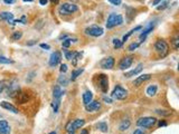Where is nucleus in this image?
<instances>
[{
	"label": "nucleus",
	"instance_id": "nucleus-1",
	"mask_svg": "<svg viewBox=\"0 0 179 134\" xmlns=\"http://www.w3.org/2000/svg\"><path fill=\"white\" fill-rule=\"evenodd\" d=\"M155 51L158 53V55L160 57L167 56L169 53L168 44L163 40V39H158V40L155 42Z\"/></svg>",
	"mask_w": 179,
	"mask_h": 134
},
{
	"label": "nucleus",
	"instance_id": "nucleus-2",
	"mask_svg": "<svg viewBox=\"0 0 179 134\" xmlns=\"http://www.w3.org/2000/svg\"><path fill=\"white\" fill-rule=\"evenodd\" d=\"M6 92H7V96L9 97H16L17 94L20 92V86L19 83L17 82V79H12L9 84L6 86Z\"/></svg>",
	"mask_w": 179,
	"mask_h": 134
},
{
	"label": "nucleus",
	"instance_id": "nucleus-3",
	"mask_svg": "<svg viewBox=\"0 0 179 134\" xmlns=\"http://www.w3.org/2000/svg\"><path fill=\"white\" fill-rule=\"evenodd\" d=\"M123 24V17L121 15H116V13H111L107 18L106 21V28L107 29H111L116 26H120Z\"/></svg>",
	"mask_w": 179,
	"mask_h": 134
},
{
	"label": "nucleus",
	"instance_id": "nucleus-4",
	"mask_svg": "<svg viewBox=\"0 0 179 134\" xmlns=\"http://www.w3.org/2000/svg\"><path fill=\"white\" fill-rule=\"evenodd\" d=\"M156 123H157V119H156V117L146 116V117H141V119H139L138 122H137V125L139 126V127L149 129V127H152Z\"/></svg>",
	"mask_w": 179,
	"mask_h": 134
},
{
	"label": "nucleus",
	"instance_id": "nucleus-5",
	"mask_svg": "<svg viewBox=\"0 0 179 134\" xmlns=\"http://www.w3.org/2000/svg\"><path fill=\"white\" fill-rule=\"evenodd\" d=\"M84 124H85L84 120H80V119L74 120V121H70L68 123L66 124V131L70 134H74L77 129H81Z\"/></svg>",
	"mask_w": 179,
	"mask_h": 134
},
{
	"label": "nucleus",
	"instance_id": "nucleus-6",
	"mask_svg": "<svg viewBox=\"0 0 179 134\" xmlns=\"http://www.w3.org/2000/svg\"><path fill=\"white\" fill-rule=\"evenodd\" d=\"M77 10H78V7H77L76 5H74V3H68V2L61 5V7H59V9H58L59 13H61V15H65V16L72 15V13L76 12Z\"/></svg>",
	"mask_w": 179,
	"mask_h": 134
},
{
	"label": "nucleus",
	"instance_id": "nucleus-7",
	"mask_svg": "<svg viewBox=\"0 0 179 134\" xmlns=\"http://www.w3.org/2000/svg\"><path fill=\"white\" fill-rule=\"evenodd\" d=\"M112 97L116 100H124L128 96V91L126 88H123L121 85H116V87L112 91Z\"/></svg>",
	"mask_w": 179,
	"mask_h": 134
},
{
	"label": "nucleus",
	"instance_id": "nucleus-8",
	"mask_svg": "<svg viewBox=\"0 0 179 134\" xmlns=\"http://www.w3.org/2000/svg\"><path fill=\"white\" fill-rule=\"evenodd\" d=\"M103 28L102 27H99V26H90L85 29V34L88 35V36H92V37H100L103 35Z\"/></svg>",
	"mask_w": 179,
	"mask_h": 134
},
{
	"label": "nucleus",
	"instance_id": "nucleus-9",
	"mask_svg": "<svg viewBox=\"0 0 179 134\" xmlns=\"http://www.w3.org/2000/svg\"><path fill=\"white\" fill-rule=\"evenodd\" d=\"M99 88L103 93H106L107 90H109V78L104 74L99 75Z\"/></svg>",
	"mask_w": 179,
	"mask_h": 134
},
{
	"label": "nucleus",
	"instance_id": "nucleus-10",
	"mask_svg": "<svg viewBox=\"0 0 179 134\" xmlns=\"http://www.w3.org/2000/svg\"><path fill=\"white\" fill-rule=\"evenodd\" d=\"M114 63H116L114 62V58L111 57V56H109V57L103 58V59L100 62V66H101L102 68H104V69H111V68H113Z\"/></svg>",
	"mask_w": 179,
	"mask_h": 134
},
{
	"label": "nucleus",
	"instance_id": "nucleus-11",
	"mask_svg": "<svg viewBox=\"0 0 179 134\" xmlns=\"http://www.w3.org/2000/svg\"><path fill=\"white\" fill-rule=\"evenodd\" d=\"M132 63H133V57H132V56H126V57H123V58L121 59L120 64H119L120 69L124 71V69L130 68L131 65H132Z\"/></svg>",
	"mask_w": 179,
	"mask_h": 134
},
{
	"label": "nucleus",
	"instance_id": "nucleus-12",
	"mask_svg": "<svg viewBox=\"0 0 179 134\" xmlns=\"http://www.w3.org/2000/svg\"><path fill=\"white\" fill-rule=\"evenodd\" d=\"M62 61V54L59 52H54L52 55H51V58H49V66L51 67H55L56 65H58Z\"/></svg>",
	"mask_w": 179,
	"mask_h": 134
},
{
	"label": "nucleus",
	"instance_id": "nucleus-13",
	"mask_svg": "<svg viewBox=\"0 0 179 134\" xmlns=\"http://www.w3.org/2000/svg\"><path fill=\"white\" fill-rule=\"evenodd\" d=\"M100 108H101V103L99 101H91L90 103L85 105L86 112H95V111H99Z\"/></svg>",
	"mask_w": 179,
	"mask_h": 134
},
{
	"label": "nucleus",
	"instance_id": "nucleus-14",
	"mask_svg": "<svg viewBox=\"0 0 179 134\" xmlns=\"http://www.w3.org/2000/svg\"><path fill=\"white\" fill-rule=\"evenodd\" d=\"M0 106H1L2 108H5V110H7V111H9V112H12V113H15V114L19 113V111H18V108H17L16 106H14L12 104L8 103V102H6V101H2V102L0 103Z\"/></svg>",
	"mask_w": 179,
	"mask_h": 134
},
{
	"label": "nucleus",
	"instance_id": "nucleus-15",
	"mask_svg": "<svg viewBox=\"0 0 179 134\" xmlns=\"http://www.w3.org/2000/svg\"><path fill=\"white\" fill-rule=\"evenodd\" d=\"M153 27H155V22L153 21H151L149 25H148L147 27L142 30V32L140 34V39H141V41H143L145 39H146V37H147V35L150 32V31H152V29H153Z\"/></svg>",
	"mask_w": 179,
	"mask_h": 134
},
{
	"label": "nucleus",
	"instance_id": "nucleus-16",
	"mask_svg": "<svg viewBox=\"0 0 179 134\" xmlns=\"http://www.w3.org/2000/svg\"><path fill=\"white\" fill-rule=\"evenodd\" d=\"M10 133V126L9 123L5 120H0V134H9Z\"/></svg>",
	"mask_w": 179,
	"mask_h": 134
},
{
	"label": "nucleus",
	"instance_id": "nucleus-17",
	"mask_svg": "<svg viewBox=\"0 0 179 134\" xmlns=\"http://www.w3.org/2000/svg\"><path fill=\"white\" fill-rule=\"evenodd\" d=\"M142 69H143V65H142V64H139L134 69H132V71H130V72L126 73V74H124V77L130 78V77H132V76H136V75H138L139 73H141Z\"/></svg>",
	"mask_w": 179,
	"mask_h": 134
},
{
	"label": "nucleus",
	"instance_id": "nucleus-18",
	"mask_svg": "<svg viewBox=\"0 0 179 134\" xmlns=\"http://www.w3.org/2000/svg\"><path fill=\"white\" fill-rule=\"evenodd\" d=\"M150 78H151V75H150V74H143V75H141V76H138L137 78L134 79L133 84H134L136 86H140L142 83H145L146 81L150 79Z\"/></svg>",
	"mask_w": 179,
	"mask_h": 134
},
{
	"label": "nucleus",
	"instance_id": "nucleus-19",
	"mask_svg": "<svg viewBox=\"0 0 179 134\" xmlns=\"http://www.w3.org/2000/svg\"><path fill=\"white\" fill-rule=\"evenodd\" d=\"M16 98H17V102L19 104H25L27 103V101L29 100V95H28V93H26V92H19V93L17 94Z\"/></svg>",
	"mask_w": 179,
	"mask_h": 134
},
{
	"label": "nucleus",
	"instance_id": "nucleus-20",
	"mask_svg": "<svg viewBox=\"0 0 179 134\" xmlns=\"http://www.w3.org/2000/svg\"><path fill=\"white\" fill-rule=\"evenodd\" d=\"M64 91L61 88V85H56L53 88V97L54 100H61V97L63 96Z\"/></svg>",
	"mask_w": 179,
	"mask_h": 134
},
{
	"label": "nucleus",
	"instance_id": "nucleus-21",
	"mask_svg": "<svg viewBox=\"0 0 179 134\" xmlns=\"http://www.w3.org/2000/svg\"><path fill=\"white\" fill-rule=\"evenodd\" d=\"M14 19V15L9 11H2L0 12V20H6L8 22H11Z\"/></svg>",
	"mask_w": 179,
	"mask_h": 134
},
{
	"label": "nucleus",
	"instance_id": "nucleus-22",
	"mask_svg": "<svg viewBox=\"0 0 179 134\" xmlns=\"http://www.w3.org/2000/svg\"><path fill=\"white\" fill-rule=\"evenodd\" d=\"M92 100H93V94H92V92L91 91H86L83 94V103H84V105L88 104Z\"/></svg>",
	"mask_w": 179,
	"mask_h": 134
},
{
	"label": "nucleus",
	"instance_id": "nucleus-23",
	"mask_svg": "<svg viewBox=\"0 0 179 134\" xmlns=\"http://www.w3.org/2000/svg\"><path fill=\"white\" fill-rule=\"evenodd\" d=\"M157 91H158V86L157 85H150L147 88L146 93H147L148 96H155L157 94Z\"/></svg>",
	"mask_w": 179,
	"mask_h": 134
},
{
	"label": "nucleus",
	"instance_id": "nucleus-24",
	"mask_svg": "<svg viewBox=\"0 0 179 134\" xmlns=\"http://www.w3.org/2000/svg\"><path fill=\"white\" fill-rule=\"evenodd\" d=\"M96 129L99 130V131H101V132H107L109 131V126H107V124H106V122H99V123L96 124Z\"/></svg>",
	"mask_w": 179,
	"mask_h": 134
},
{
	"label": "nucleus",
	"instance_id": "nucleus-25",
	"mask_svg": "<svg viewBox=\"0 0 179 134\" xmlns=\"http://www.w3.org/2000/svg\"><path fill=\"white\" fill-rule=\"evenodd\" d=\"M141 28H142V27H141V26H137V27H136V28H133V29H131V30L129 31V32H128V34H126V35H124V36H123V38H122V40H121V42H122V44H123V42H126V41L128 40V38H129V37H130V36H131V35H132V34H134V31H137V30H140V29H141Z\"/></svg>",
	"mask_w": 179,
	"mask_h": 134
},
{
	"label": "nucleus",
	"instance_id": "nucleus-26",
	"mask_svg": "<svg viewBox=\"0 0 179 134\" xmlns=\"http://www.w3.org/2000/svg\"><path fill=\"white\" fill-rule=\"evenodd\" d=\"M130 125H131V122H130V120L129 119H126V120H123L122 122H121V124H120V131H126V130H128L129 127H130Z\"/></svg>",
	"mask_w": 179,
	"mask_h": 134
},
{
	"label": "nucleus",
	"instance_id": "nucleus-27",
	"mask_svg": "<svg viewBox=\"0 0 179 134\" xmlns=\"http://www.w3.org/2000/svg\"><path fill=\"white\" fill-rule=\"evenodd\" d=\"M84 72V69L83 68H78V69H75V71H73L72 72V76H71V81H75L82 73Z\"/></svg>",
	"mask_w": 179,
	"mask_h": 134
},
{
	"label": "nucleus",
	"instance_id": "nucleus-28",
	"mask_svg": "<svg viewBox=\"0 0 179 134\" xmlns=\"http://www.w3.org/2000/svg\"><path fill=\"white\" fill-rule=\"evenodd\" d=\"M75 54H76V52H70V51H67V49H64L65 58L68 59V61H72V59H73L74 56H75Z\"/></svg>",
	"mask_w": 179,
	"mask_h": 134
},
{
	"label": "nucleus",
	"instance_id": "nucleus-29",
	"mask_svg": "<svg viewBox=\"0 0 179 134\" xmlns=\"http://www.w3.org/2000/svg\"><path fill=\"white\" fill-rule=\"evenodd\" d=\"M59 105H61V100H54L53 103H52V107H53L54 113H57L58 112Z\"/></svg>",
	"mask_w": 179,
	"mask_h": 134
},
{
	"label": "nucleus",
	"instance_id": "nucleus-30",
	"mask_svg": "<svg viewBox=\"0 0 179 134\" xmlns=\"http://www.w3.org/2000/svg\"><path fill=\"white\" fill-rule=\"evenodd\" d=\"M72 41H76V39H72V38H66V39H64L63 42H62V46H63L64 48H68V47L71 46Z\"/></svg>",
	"mask_w": 179,
	"mask_h": 134
},
{
	"label": "nucleus",
	"instance_id": "nucleus-31",
	"mask_svg": "<svg viewBox=\"0 0 179 134\" xmlns=\"http://www.w3.org/2000/svg\"><path fill=\"white\" fill-rule=\"evenodd\" d=\"M22 36V32L21 31H15L12 35H11V39L12 40H19Z\"/></svg>",
	"mask_w": 179,
	"mask_h": 134
},
{
	"label": "nucleus",
	"instance_id": "nucleus-32",
	"mask_svg": "<svg viewBox=\"0 0 179 134\" xmlns=\"http://www.w3.org/2000/svg\"><path fill=\"white\" fill-rule=\"evenodd\" d=\"M81 57H82V53L76 52L75 56H74V58L72 59V63H73L74 66H76V65H77V61H78V59H81Z\"/></svg>",
	"mask_w": 179,
	"mask_h": 134
},
{
	"label": "nucleus",
	"instance_id": "nucleus-33",
	"mask_svg": "<svg viewBox=\"0 0 179 134\" xmlns=\"http://www.w3.org/2000/svg\"><path fill=\"white\" fill-rule=\"evenodd\" d=\"M67 83H68V79L66 78V76H64V75H62V76H59L58 77V84L59 85H67Z\"/></svg>",
	"mask_w": 179,
	"mask_h": 134
},
{
	"label": "nucleus",
	"instance_id": "nucleus-34",
	"mask_svg": "<svg viewBox=\"0 0 179 134\" xmlns=\"http://www.w3.org/2000/svg\"><path fill=\"white\" fill-rule=\"evenodd\" d=\"M14 61L10 58H7L5 56H0V64H12Z\"/></svg>",
	"mask_w": 179,
	"mask_h": 134
},
{
	"label": "nucleus",
	"instance_id": "nucleus-35",
	"mask_svg": "<svg viewBox=\"0 0 179 134\" xmlns=\"http://www.w3.org/2000/svg\"><path fill=\"white\" fill-rule=\"evenodd\" d=\"M139 42H132L131 45H129V47H128V51H130V52H133V51H136L138 47H139Z\"/></svg>",
	"mask_w": 179,
	"mask_h": 134
},
{
	"label": "nucleus",
	"instance_id": "nucleus-36",
	"mask_svg": "<svg viewBox=\"0 0 179 134\" xmlns=\"http://www.w3.org/2000/svg\"><path fill=\"white\" fill-rule=\"evenodd\" d=\"M172 45H174V48L177 51V49L179 48V37L172 38Z\"/></svg>",
	"mask_w": 179,
	"mask_h": 134
},
{
	"label": "nucleus",
	"instance_id": "nucleus-37",
	"mask_svg": "<svg viewBox=\"0 0 179 134\" xmlns=\"http://www.w3.org/2000/svg\"><path fill=\"white\" fill-rule=\"evenodd\" d=\"M113 45H114V48L116 49H119V48H121L122 47V42H121V40H119V39H113Z\"/></svg>",
	"mask_w": 179,
	"mask_h": 134
},
{
	"label": "nucleus",
	"instance_id": "nucleus-38",
	"mask_svg": "<svg viewBox=\"0 0 179 134\" xmlns=\"http://www.w3.org/2000/svg\"><path fill=\"white\" fill-rule=\"evenodd\" d=\"M6 86H7V83L5 82V81H1L0 82V93H2L6 90Z\"/></svg>",
	"mask_w": 179,
	"mask_h": 134
},
{
	"label": "nucleus",
	"instance_id": "nucleus-39",
	"mask_svg": "<svg viewBox=\"0 0 179 134\" xmlns=\"http://www.w3.org/2000/svg\"><path fill=\"white\" fill-rule=\"evenodd\" d=\"M156 113L160 114V115H165V116L170 115V112H169V111H161V110H157V111H156Z\"/></svg>",
	"mask_w": 179,
	"mask_h": 134
},
{
	"label": "nucleus",
	"instance_id": "nucleus-40",
	"mask_svg": "<svg viewBox=\"0 0 179 134\" xmlns=\"http://www.w3.org/2000/svg\"><path fill=\"white\" fill-rule=\"evenodd\" d=\"M109 2H111L112 5H114V6H120L121 5V2H122V0H107Z\"/></svg>",
	"mask_w": 179,
	"mask_h": 134
},
{
	"label": "nucleus",
	"instance_id": "nucleus-41",
	"mask_svg": "<svg viewBox=\"0 0 179 134\" xmlns=\"http://www.w3.org/2000/svg\"><path fill=\"white\" fill-rule=\"evenodd\" d=\"M67 72V65L66 64H62L61 65V73L63 74V73H66Z\"/></svg>",
	"mask_w": 179,
	"mask_h": 134
},
{
	"label": "nucleus",
	"instance_id": "nucleus-42",
	"mask_svg": "<svg viewBox=\"0 0 179 134\" xmlns=\"http://www.w3.org/2000/svg\"><path fill=\"white\" fill-rule=\"evenodd\" d=\"M168 2H163V3H161V6H158V7H157V9H158V10H161V9H165V8H166V7H168Z\"/></svg>",
	"mask_w": 179,
	"mask_h": 134
},
{
	"label": "nucleus",
	"instance_id": "nucleus-43",
	"mask_svg": "<svg viewBox=\"0 0 179 134\" xmlns=\"http://www.w3.org/2000/svg\"><path fill=\"white\" fill-rule=\"evenodd\" d=\"M42 48H44V49H46V51H48V49H51V47H49V45H47V44H41L39 45Z\"/></svg>",
	"mask_w": 179,
	"mask_h": 134
},
{
	"label": "nucleus",
	"instance_id": "nucleus-44",
	"mask_svg": "<svg viewBox=\"0 0 179 134\" xmlns=\"http://www.w3.org/2000/svg\"><path fill=\"white\" fill-rule=\"evenodd\" d=\"M103 101H104V102H106L107 104L112 103V100H111L110 97H106V96H104V97H103Z\"/></svg>",
	"mask_w": 179,
	"mask_h": 134
},
{
	"label": "nucleus",
	"instance_id": "nucleus-45",
	"mask_svg": "<svg viewBox=\"0 0 179 134\" xmlns=\"http://www.w3.org/2000/svg\"><path fill=\"white\" fill-rule=\"evenodd\" d=\"M133 134H145V132H143V130L138 129V130H136V131L133 132Z\"/></svg>",
	"mask_w": 179,
	"mask_h": 134
},
{
	"label": "nucleus",
	"instance_id": "nucleus-46",
	"mask_svg": "<svg viewBox=\"0 0 179 134\" xmlns=\"http://www.w3.org/2000/svg\"><path fill=\"white\" fill-rule=\"evenodd\" d=\"M158 125L160 126V127H161V126H166V125H167V123H166L165 121H159Z\"/></svg>",
	"mask_w": 179,
	"mask_h": 134
},
{
	"label": "nucleus",
	"instance_id": "nucleus-47",
	"mask_svg": "<svg viewBox=\"0 0 179 134\" xmlns=\"http://www.w3.org/2000/svg\"><path fill=\"white\" fill-rule=\"evenodd\" d=\"M14 1H15V0H3V2H5L6 5H10V3H14Z\"/></svg>",
	"mask_w": 179,
	"mask_h": 134
},
{
	"label": "nucleus",
	"instance_id": "nucleus-48",
	"mask_svg": "<svg viewBox=\"0 0 179 134\" xmlns=\"http://www.w3.org/2000/svg\"><path fill=\"white\" fill-rule=\"evenodd\" d=\"M47 1H48V0H39V3H41L42 6H45V5H47Z\"/></svg>",
	"mask_w": 179,
	"mask_h": 134
},
{
	"label": "nucleus",
	"instance_id": "nucleus-49",
	"mask_svg": "<svg viewBox=\"0 0 179 134\" xmlns=\"http://www.w3.org/2000/svg\"><path fill=\"white\" fill-rule=\"evenodd\" d=\"M161 1H162V0H153V6H157V5H159Z\"/></svg>",
	"mask_w": 179,
	"mask_h": 134
},
{
	"label": "nucleus",
	"instance_id": "nucleus-50",
	"mask_svg": "<svg viewBox=\"0 0 179 134\" xmlns=\"http://www.w3.org/2000/svg\"><path fill=\"white\" fill-rule=\"evenodd\" d=\"M21 22H22V24H26V17H25V16H22V17H21Z\"/></svg>",
	"mask_w": 179,
	"mask_h": 134
},
{
	"label": "nucleus",
	"instance_id": "nucleus-51",
	"mask_svg": "<svg viewBox=\"0 0 179 134\" xmlns=\"http://www.w3.org/2000/svg\"><path fill=\"white\" fill-rule=\"evenodd\" d=\"M81 134H88V131H87V130H82Z\"/></svg>",
	"mask_w": 179,
	"mask_h": 134
},
{
	"label": "nucleus",
	"instance_id": "nucleus-52",
	"mask_svg": "<svg viewBox=\"0 0 179 134\" xmlns=\"http://www.w3.org/2000/svg\"><path fill=\"white\" fill-rule=\"evenodd\" d=\"M34 44H36V40L29 41V42H28V44H27V45H29V46H30V45H34Z\"/></svg>",
	"mask_w": 179,
	"mask_h": 134
},
{
	"label": "nucleus",
	"instance_id": "nucleus-53",
	"mask_svg": "<svg viewBox=\"0 0 179 134\" xmlns=\"http://www.w3.org/2000/svg\"><path fill=\"white\" fill-rule=\"evenodd\" d=\"M51 1H52L53 3H57V2H58V0H51Z\"/></svg>",
	"mask_w": 179,
	"mask_h": 134
},
{
	"label": "nucleus",
	"instance_id": "nucleus-54",
	"mask_svg": "<svg viewBox=\"0 0 179 134\" xmlns=\"http://www.w3.org/2000/svg\"><path fill=\"white\" fill-rule=\"evenodd\" d=\"M22 1H25V2H32L34 0H22Z\"/></svg>",
	"mask_w": 179,
	"mask_h": 134
},
{
	"label": "nucleus",
	"instance_id": "nucleus-55",
	"mask_svg": "<svg viewBox=\"0 0 179 134\" xmlns=\"http://www.w3.org/2000/svg\"><path fill=\"white\" fill-rule=\"evenodd\" d=\"M48 134H56V132H51V133H48Z\"/></svg>",
	"mask_w": 179,
	"mask_h": 134
}]
</instances>
